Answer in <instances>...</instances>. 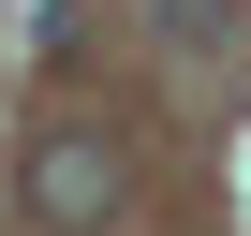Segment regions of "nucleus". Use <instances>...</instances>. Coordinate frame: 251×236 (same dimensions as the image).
<instances>
[{
  "label": "nucleus",
  "mask_w": 251,
  "mask_h": 236,
  "mask_svg": "<svg viewBox=\"0 0 251 236\" xmlns=\"http://www.w3.org/2000/svg\"><path fill=\"white\" fill-rule=\"evenodd\" d=\"M30 221H59V236H103L118 207H133V148H118V133H89V118H74V133H30Z\"/></svg>",
  "instance_id": "1"
},
{
  "label": "nucleus",
  "mask_w": 251,
  "mask_h": 236,
  "mask_svg": "<svg viewBox=\"0 0 251 236\" xmlns=\"http://www.w3.org/2000/svg\"><path fill=\"white\" fill-rule=\"evenodd\" d=\"M163 45H192V59H222V45H236V0H163Z\"/></svg>",
  "instance_id": "2"
}]
</instances>
